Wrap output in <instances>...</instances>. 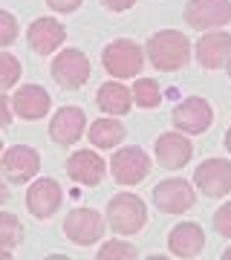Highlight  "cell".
<instances>
[{"instance_id": "603a6c76", "label": "cell", "mask_w": 231, "mask_h": 260, "mask_svg": "<svg viewBox=\"0 0 231 260\" xmlns=\"http://www.w3.org/2000/svg\"><path fill=\"white\" fill-rule=\"evenodd\" d=\"M133 102L139 104V107H156L159 102H162V90H159V84L153 81V78H139L136 84H133Z\"/></svg>"}, {"instance_id": "d6a6232c", "label": "cell", "mask_w": 231, "mask_h": 260, "mask_svg": "<svg viewBox=\"0 0 231 260\" xmlns=\"http://www.w3.org/2000/svg\"><path fill=\"white\" fill-rule=\"evenodd\" d=\"M225 148H228V153H231V127L225 130Z\"/></svg>"}, {"instance_id": "8fae6325", "label": "cell", "mask_w": 231, "mask_h": 260, "mask_svg": "<svg viewBox=\"0 0 231 260\" xmlns=\"http://www.w3.org/2000/svg\"><path fill=\"white\" fill-rule=\"evenodd\" d=\"M153 203L165 214H182L194 205V188L185 179H162L153 188Z\"/></svg>"}, {"instance_id": "3957f363", "label": "cell", "mask_w": 231, "mask_h": 260, "mask_svg": "<svg viewBox=\"0 0 231 260\" xmlns=\"http://www.w3.org/2000/svg\"><path fill=\"white\" fill-rule=\"evenodd\" d=\"M104 70L113 75V78H136L139 70L145 67V52L133 44V41H127V38H119V41H113L110 47L104 49Z\"/></svg>"}, {"instance_id": "7c38bea8", "label": "cell", "mask_w": 231, "mask_h": 260, "mask_svg": "<svg viewBox=\"0 0 231 260\" xmlns=\"http://www.w3.org/2000/svg\"><path fill=\"white\" fill-rule=\"evenodd\" d=\"M67 41V29L55 18H38L26 32V44L38 55H52L61 44Z\"/></svg>"}, {"instance_id": "d6986e66", "label": "cell", "mask_w": 231, "mask_h": 260, "mask_svg": "<svg viewBox=\"0 0 231 260\" xmlns=\"http://www.w3.org/2000/svg\"><path fill=\"white\" fill-rule=\"evenodd\" d=\"M67 174L81 185H98L104 179V159L95 150H75L67 162Z\"/></svg>"}, {"instance_id": "f546056e", "label": "cell", "mask_w": 231, "mask_h": 260, "mask_svg": "<svg viewBox=\"0 0 231 260\" xmlns=\"http://www.w3.org/2000/svg\"><path fill=\"white\" fill-rule=\"evenodd\" d=\"M102 3L110 12H127V9H133V6H136V0H102Z\"/></svg>"}, {"instance_id": "7402d4cb", "label": "cell", "mask_w": 231, "mask_h": 260, "mask_svg": "<svg viewBox=\"0 0 231 260\" xmlns=\"http://www.w3.org/2000/svg\"><path fill=\"white\" fill-rule=\"evenodd\" d=\"M20 240H23V225H20V220L9 211H0V246L15 249V246H20Z\"/></svg>"}, {"instance_id": "9c48e42d", "label": "cell", "mask_w": 231, "mask_h": 260, "mask_svg": "<svg viewBox=\"0 0 231 260\" xmlns=\"http://www.w3.org/2000/svg\"><path fill=\"white\" fill-rule=\"evenodd\" d=\"M194 185L205 197H225L231 191V162L228 159H208L194 171Z\"/></svg>"}, {"instance_id": "836d02e7", "label": "cell", "mask_w": 231, "mask_h": 260, "mask_svg": "<svg viewBox=\"0 0 231 260\" xmlns=\"http://www.w3.org/2000/svg\"><path fill=\"white\" fill-rule=\"evenodd\" d=\"M222 260H231V249H225V251H222Z\"/></svg>"}, {"instance_id": "5bb4252c", "label": "cell", "mask_w": 231, "mask_h": 260, "mask_svg": "<svg viewBox=\"0 0 231 260\" xmlns=\"http://www.w3.org/2000/svg\"><path fill=\"white\" fill-rule=\"evenodd\" d=\"M12 113H18L20 119L26 121H38L44 119L49 107H52V99L46 93L44 87H38V84H26V87H20L18 93L12 95Z\"/></svg>"}, {"instance_id": "484cf974", "label": "cell", "mask_w": 231, "mask_h": 260, "mask_svg": "<svg viewBox=\"0 0 231 260\" xmlns=\"http://www.w3.org/2000/svg\"><path fill=\"white\" fill-rule=\"evenodd\" d=\"M18 20H15V15L6 9H0V47H9V44H15L18 41Z\"/></svg>"}, {"instance_id": "6da1fadb", "label": "cell", "mask_w": 231, "mask_h": 260, "mask_svg": "<svg viewBox=\"0 0 231 260\" xmlns=\"http://www.w3.org/2000/svg\"><path fill=\"white\" fill-rule=\"evenodd\" d=\"M145 55L148 61L156 70L162 73H176V70H182L188 64V58H191V44H188V38L182 32H176V29H162L156 35L148 41V49H145Z\"/></svg>"}, {"instance_id": "9a60e30c", "label": "cell", "mask_w": 231, "mask_h": 260, "mask_svg": "<svg viewBox=\"0 0 231 260\" xmlns=\"http://www.w3.org/2000/svg\"><path fill=\"white\" fill-rule=\"evenodd\" d=\"M168 249L174 257L191 260L205 249V232L200 223H179L174 225V232L168 234Z\"/></svg>"}, {"instance_id": "1f68e13d", "label": "cell", "mask_w": 231, "mask_h": 260, "mask_svg": "<svg viewBox=\"0 0 231 260\" xmlns=\"http://www.w3.org/2000/svg\"><path fill=\"white\" fill-rule=\"evenodd\" d=\"M9 257H12V251L6 246H0V260H9Z\"/></svg>"}, {"instance_id": "ba28073f", "label": "cell", "mask_w": 231, "mask_h": 260, "mask_svg": "<svg viewBox=\"0 0 231 260\" xmlns=\"http://www.w3.org/2000/svg\"><path fill=\"white\" fill-rule=\"evenodd\" d=\"M211 121H214L211 104L200 95H191V99H185L174 107V124L179 133H203V130H208Z\"/></svg>"}, {"instance_id": "cb8c5ba5", "label": "cell", "mask_w": 231, "mask_h": 260, "mask_svg": "<svg viewBox=\"0 0 231 260\" xmlns=\"http://www.w3.org/2000/svg\"><path fill=\"white\" fill-rule=\"evenodd\" d=\"M18 78H20L18 58L9 55V52H0V93H3V90H9V87H15Z\"/></svg>"}, {"instance_id": "52a82bcc", "label": "cell", "mask_w": 231, "mask_h": 260, "mask_svg": "<svg viewBox=\"0 0 231 260\" xmlns=\"http://www.w3.org/2000/svg\"><path fill=\"white\" fill-rule=\"evenodd\" d=\"M52 78L67 90H78L90 78V58L84 55L81 49H64L52 61Z\"/></svg>"}, {"instance_id": "30bf717a", "label": "cell", "mask_w": 231, "mask_h": 260, "mask_svg": "<svg viewBox=\"0 0 231 260\" xmlns=\"http://www.w3.org/2000/svg\"><path fill=\"white\" fill-rule=\"evenodd\" d=\"M113 177L121 185H136L150 174V159L142 148H121L110 162Z\"/></svg>"}, {"instance_id": "277c9868", "label": "cell", "mask_w": 231, "mask_h": 260, "mask_svg": "<svg viewBox=\"0 0 231 260\" xmlns=\"http://www.w3.org/2000/svg\"><path fill=\"white\" fill-rule=\"evenodd\" d=\"M0 171H3V177L9 179V182L23 185V182L38 177V171H41V156H38V150L29 148V145H15V148H9L3 153Z\"/></svg>"}, {"instance_id": "d590c367", "label": "cell", "mask_w": 231, "mask_h": 260, "mask_svg": "<svg viewBox=\"0 0 231 260\" xmlns=\"http://www.w3.org/2000/svg\"><path fill=\"white\" fill-rule=\"evenodd\" d=\"M0 153H3V142H0Z\"/></svg>"}, {"instance_id": "2e32d148", "label": "cell", "mask_w": 231, "mask_h": 260, "mask_svg": "<svg viewBox=\"0 0 231 260\" xmlns=\"http://www.w3.org/2000/svg\"><path fill=\"white\" fill-rule=\"evenodd\" d=\"M191 156H194V145L185 139L182 133H162L156 139V159L168 171L185 168L191 162Z\"/></svg>"}, {"instance_id": "e575fe53", "label": "cell", "mask_w": 231, "mask_h": 260, "mask_svg": "<svg viewBox=\"0 0 231 260\" xmlns=\"http://www.w3.org/2000/svg\"><path fill=\"white\" fill-rule=\"evenodd\" d=\"M225 67H228V75H231V55H228V61H225Z\"/></svg>"}, {"instance_id": "8992f818", "label": "cell", "mask_w": 231, "mask_h": 260, "mask_svg": "<svg viewBox=\"0 0 231 260\" xmlns=\"http://www.w3.org/2000/svg\"><path fill=\"white\" fill-rule=\"evenodd\" d=\"M104 229L107 225H104L102 214L92 211V208H75L64 220V234L78 246H92L95 240H102Z\"/></svg>"}, {"instance_id": "ac0fdd59", "label": "cell", "mask_w": 231, "mask_h": 260, "mask_svg": "<svg viewBox=\"0 0 231 260\" xmlns=\"http://www.w3.org/2000/svg\"><path fill=\"white\" fill-rule=\"evenodd\" d=\"M228 55H231V35H225V32H205L196 41V61L205 70H220V67H225Z\"/></svg>"}, {"instance_id": "f1b7e54d", "label": "cell", "mask_w": 231, "mask_h": 260, "mask_svg": "<svg viewBox=\"0 0 231 260\" xmlns=\"http://www.w3.org/2000/svg\"><path fill=\"white\" fill-rule=\"evenodd\" d=\"M12 121V104H9V99L0 93V127H6Z\"/></svg>"}, {"instance_id": "ffe728a7", "label": "cell", "mask_w": 231, "mask_h": 260, "mask_svg": "<svg viewBox=\"0 0 231 260\" xmlns=\"http://www.w3.org/2000/svg\"><path fill=\"white\" fill-rule=\"evenodd\" d=\"M130 104H133V95L119 78H113V81L102 84V90H98V107L104 113H110V116H124L130 113Z\"/></svg>"}, {"instance_id": "e0dca14e", "label": "cell", "mask_w": 231, "mask_h": 260, "mask_svg": "<svg viewBox=\"0 0 231 260\" xmlns=\"http://www.w3.org/2000/svg\"><path fill=\"white\" fill-rule=\"evenodd\" d=\"M84 124H87V119H84L81 107H61L49 121V136L58 145H75L81 139Z\"/></svg>"}, {"instance_id": "5b68a950", "label": "cell", "mask_w": 231, "mask_h": 260, "mask_svg": "<svg viewBox=\"0 0 231 260\" xmlns=\"http://www.w3.org/2000/svg\"><path fill=\"white\" fill-rule=\"evenodd\" d=\"M185 20L200 32L220 29L231 20V0H191L185 6Z\"/></svg>"}, {"instance_id": "7a4b0ae2", "label": "cell", "mask_w": 231, "mask_h": 260, "mask_svg": "<svg viewBox=\"0 0 231 260\" xmlns=\"http://www.w3.org/2000/svg\"><path fill=\"white\" fill-rule=\"evenodd\" d=\"M148 220V208L136 194H116L107 203V223L119 234H136Z\"/></svg>"}, {"instance_id": "4316f807", "label": "cell", "mask_w": 231, "mask_h": 260, "mask_svg": "<svg viewBox=\"0 0 231 260\" xmlns=\"http://www.w3.org/2000/svg\"><path fill=\"white\" fill-rule=\"evenodd\" d=\"M214 229L222 237H231V203H225L220 211L214 214Z\"/></svg>"}, {"instance_id": "4dcf8cb0", "label": "cell", "mask_w": 231, "mask_h": 260, "mask_svg": "<svg viewBox=\"0 0 231 260\" xmlns=\"http://www.w3.org/2000/svg\"><path fill=\"white\" fill-rule=\"evenodd\" d=\"M6 197H9V191H6V182H3V179H0V203H3V200H6Z\"/></svg>"}, {"instance_id": "83f0119b", "label": "cell", "mask_w": 231, "mask_h": 260, "mask_svg": "<svg viewBox=\"0 0 231 260\" xmlns=\"http://www.w3.org/2000/svg\"><path fill=\"white\" fill-rule=\"evenodd\" d=\"M46 6L52 12H75L81 6V0H46Z\"/></svg>"}, {"instance_id": "4fadbf2b", "label": "cell", "mask_w": 231, "mask_h": 260, "mask_svg": "<svg viewBox=\"0 0 231 260\" xmlns=\"http://www.w3.org/2000/svg\"><path fill=\"white\" fill-rule=\"evenodd\" d=\"M61 200H64V194H61V185H58L55 179H38L26 191V208L38 220L52 217L61 208Z\"/></svg>"}, {"instance_id": "d4e9b609", "label": "cell", "mask_w": 231, "mask_h": 260, "mask_svg": "<svg viewBox=\"0 0 231 260\" xmlns=\"http://www.w3.org/2000/svg\"><path fill=\"white\" fill-rule=\"evenodd\" d=\"M133 257H136V249L121 240H110L98 249V260H133Z\"/></svg>"}, {"instance_id": "44dd1931", "label": "cell", "mask_w": 231, "mask_h": 260, "mask_svg": "<svg viewBox=\"0 0 231 260\" xmlns=\"http://www.w3.org/2000/svg\"><path fill=\"white\" fill-rule=\"evenodd\" d=\"M90 142H92V148H104V150H110L116 148L124 136H127V130H124V124L116 119H98V121H92V127H90Z\"/></svg>"}]
</instances>
